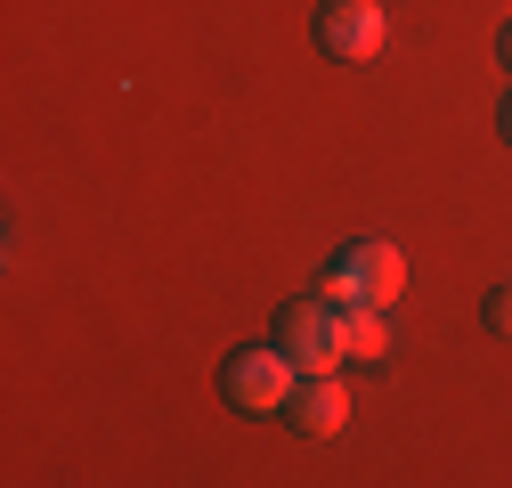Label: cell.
Here are the masks:
<instances>
[{
	"instance_id": "cell-1",
	"label": "cell",
	"mask_w": 512,
	"mask_h": 488,
	"mask_svg": "<svg viewBox=\"0 0 512 488\" xmlns=\"http://www.w3.org/2000/svg\"><path fill=\"white\" fill-rule=\"evenodd\" d=\"M317 293L326 301H382V310H391V301L407 293V253L391 236H358V244H342V253L326 261Z\"/></svg>"
},
{
	"instance_id": "cell-2",
	"label": "cell",
	"mask_w": 512,
	"mask_h": 488,
	"mask_svg": "<svg viewBox=\"0 0 512 488\" xmlns=\"http://www.w3.org/2000/svg\"><path fill=\"white\" fill-rule=\"evenodd\" d=\"M301 375H326V366H342L350 350H342V301H326V293H293L285 310H277V334H269Z\"/></svg>"
},
{
	"instance_id": "cell-3",
	"label": "cell",
	"mask_w": 512,
	"mask_h": 488,
	"mask_svg": "<svg viewBox=\"0 0 512 488\" xmlns=\"http://www.w3.org/2000/svg\"><path fill=\"white\" fill-rule=\"evenodd\" d=\"M293 383H301V366H293L277 342H252V350H236V358L220 366V391H228L236 415H285V407H293Z\"/></svg>"
},
{
	"instance_id": "cell-4",
	"label": "cell",
	"mask_w": 512,
	"mask_h": 488,
	"mask_svg": "<svg viewBox=\"0 0 512 488\" xmlns=\"http://www.w3.org/2000/svg\"><path fill=\"white\" fill-rule=\"evenodd\" d=\"M317 41L358 66V57H382L391 17H382V0H326V9H317Z\"/></svg>"
},
{
	"instance_id": "cell-5",
	"label": "cell",
	"mask_w": 512,
	"mask_h": 488,
	"mask_svg": "<svg viewBox=\"0 0 512 488\" xmlns=\"http://www.w3.org/2000/svg\"><path fill=\"white\" fill-rule=\"evenodd\" d=\"M285 423H293V432H309V440H334L342 423H350V391H342L334 366H326V375H301V383H293Z\"/></svg>"
},
{
	"instance_id": "cell-6",
	"label": "cell",
	"mask_w": 512,
	"mask_h": 488,
	"mask_svg": "<svg viewBox=\"0 0 512 488\" xmlns=\"http://www.w3.org/2000/svg\"><path fill=\"white\" fill-rule=\"evenodd\" d=\"M342 350L350 358H391V318H382V301H342Z\"/></svg>"
},
{
	"instance_id": "cell-7",
	"label": "cell",
	"mask_w": 512,
	"mask_h": 488,
	"mask_svg": "<svg viewBox=\"0 0 512 488\" xmlns=\"http://www.w3.org/2000/svg\"><path fill=\"white\" fill-rule=\"evenodd\" d=\"M480 318H488V334H504V342H512V285H496V293L480 301Z\"/></svg>"
},
{
	"instance_id": "cell-8",
	"label": "cell",
	"mask_w": 512,
	"mask_h": 488,
	"mask_svg": "<svg viewBox=\"0 0 512 488\" xmlns=\"http://www.w3.org/2000/svg\"><path fill=\"white\" fill-rule=\"evenodd\" d=\"M504 139H512V90H504Z\"/></svg>"
},
{
	"instance_id": "cell-9",
	"label": "cell",
	"mask_w": 512,
	"mask_h": 488,
	"mask_svg": "<svg viewBox=\"0 0 512 488\" xmlns=\"http://www.w3.org/2000/svg\"><path fill=\"white\" fill-rule=\"evenodd\" d=\"M504 66H512V25H504Z\"/></svg>"
}]
</instances>
